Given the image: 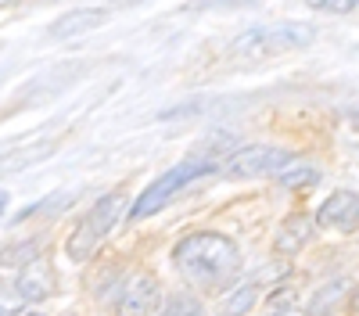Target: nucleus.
Here are the masks:
<instances>
[{
  "label": "nucleus",
  "instance_id": "1",
  "mask_svg": "<svg viewBox=\"0 0 359 316\" xmlns=\"http://www.w3.org/2000/svg\"><path fill=\"white\" fill-rule=\"evenodd\" d=\"M172 266L201 287H223L241 273V252L216 230H194L172 248Z\"/></svg>",
  "mask_w": 359,
  "mask_h": 316
},
{
  "label": "nucleus",
  "instance_id": "2",
  "mask_svg": "<svg viewBox=\"0 0 359 316\" xmlns=\"http://www.w3.org/2000/svg\"><path fill=\"white\" fill-rule=\"evenodd\" d=\"M313 40H316L313 25H302V22L255 25L230 43V57L233 62H266V57H277V54H287V50H302Z\"/></svg>",
  "mask_w": 359,
  "mask_h": 316
},
{
  "label": "nucleus",
  "instance_id": "3",
  "mask_svg": "<svg viewBox=\"0 0 359 316\" xmlns=\"http://www.w3.org/2000/svg\"><path fill=\"white\" fill-rule=\"evenodd\" d=\"M212 172H219V158H208V155H191V158H184L180 165H172L165 177H158L151 187L140 191V198L130 205L126 219H147V216H155V212L165 209L184 187H191V184L201 180V177H212Z\"/></svg>",
  "mask_w": 359,
  "mask_h": 316
},
{
  "label": "nucleus",
  "instance_id": "4",
  "mask_svg": "<svg viewBox=\"0 0 359 316\" xmlns=\"http://www.w3.org/2000/svg\"><path fill=\"white\" fill-rule=\"evenodd\" d=\"M294 155H287L284 148H269V144H248L237 148L233 155H226V162L219 165V177L226 180H255V177H277V169H284Z\"/></svg>",
  "mask_w": 359,
  "mask_h": 316
},
{
  "label": "nucleus",
  "instance_id": "5",
  "mask_svg": "<svg viewBox=\"0 0 359 316\" xmlns=\"http://www.w3.org/2000/svg\"><path fill=\"white\" fill-rule=\"evenodd\" d=\"M162 302V287L151 273H130L115 295V312L118 316H151Z\"/></svg>",
  "mask_w": 359,
  "mask_h": 316
},
{
  "label": "nucleus",
  "instance_id": "6",
  "mask_svg": "<svg viewBox=\"0 0 359 316\" xmlns=\"http://www.w3.org/2000/svg\"><path fill=\"white\" fill-rule=\"evenodd\" d=\"M316 226H323V230H341V234L355 230V226H359V194H355V191H334V194L320 205Z\"/></svg>",
  "mask_w": 359,
  "mask_h": 316
},
{
  "label": "nucleus",
  "instance_id": "7",
  "mask_svg": "<svg viewBox=\"0 0 359 316\" xmlns=\"http://www.w3.org/2000/svg\"><path fill=\"white\" fill-rule=\"evenodd\" d=\"M316 234V219L306 216V212H291L284 216V223L277 226V238H273V248L277 255H294V252H302Z\"/></svg>",
  "mask_w": 359,
  "mask_h": 316
},
{
  "label": "nucleus",
  "instance_id": "8",
  "mask_svg": "<svg viewBox=\"0 0 359 316\" xmlns=\"http://www.w3.org/2000/svg\"><path fill=\"white\" fill-rule=\"evenodd\" d=\"M15 284H18V291H22L25 302H43V298L54 295V287H57V280H54V266L47 263V259H36V263L22 266V273H18Z\"/></svg>",
  "mask_w": 359,
  "mask_h": 316
},
{
  "label": "nucleus",
  "instance_id": "9",
  "mask_svg": "<svg viewBox=\"0 0 359 316\" xmlns=\"http://www.w3.org/2000/svg\"><path fill=\"white\" fill-rule=\"evenodd\" d=\"M108 22V11L104 8H76L69 15H62L54 25H50V40H69V36H83L90 29H97Z\"/></svg>",
  "mask_w": 359,
  "mask_h": 316
},
{
  "label": "nucleus",
  "instance_id": "10",
  "mask_svg": "<svg viewBox=\"0 0 359 316\" xmlns=\"http://www.w3.org/2000/svg\"><path fill=\"white\" fill-rule=\"evenodd\" d=\"M123 216H126V191H111V194H104V198H101L83 219L94 226V230H97V238L104 241V238L111 234V226L123 219Z\"/></svg>",
  "mask_w": 359,
  "mask_h": 316
},
{
  "label": "nucleus",
  "instance_id": "11",
  "mask_svg": "<svg viewBox=\"0 0 359 316\" xmlns=\"http://www.w3.org/2000/svg\"><path fill=\"white\" fill-rule=\"evenodd\" d=\"M97 248H101V238H97V230L90 226L86 219H79V223L72 226L69 241H65V255L72 259V263H86V259L94 255Z\"/></svg>",
  "mask_w": 359,
  "mask_h": 316
},
{
  "label": "nucleus",
  "instance_id": "12",
  "mask_svg": "<svg viewBox=\"0 0 359 316\" xmlns=\"http://www.w3.org/2000/svg\"><path fill=\"white\" fill-rule=\"evenodd\" d=\"M345 291H348V284H345L341 277H334V280H327L323 287H316V291L309 295L306 316H331V312L338 309V302L345 298Z\"/></svg>",
  "mask_w": 359,
  "mask_h": 316
},
{
  "label": "nucleus",
  "instance_id": "13",
  "mask_svg": "<svg viewBox=\"0 0 359 316\" xmlns=\"http://www.w3.org/2000/svg\"><path fill=\"white\" fill-rule=\"evenodd\" d=\"M252 305H255V280H245V284H233L219 298L216 316H245Z\"/></svg>",
  "mask_w": 359,
  "mask_h": 316
},
{
  "label": "nucleus",
  "instance_id": "14",
  "mask_svg": "<svg viewBox=\"0 0 359 316\" xmlns=\"http://www.w3.org/2000/svg\"><path fill=\"white\" fill-rule=\"evenodd\" d=\"M320 180V172L306 162V158H291L284 169H277V184L287 187V191H302V187H313Z\"/></svg>",
  "mask_w": 359,
  "mask_h": 316
},
{
  "label": "nucleus",
  "instance_id": "15",
  "mask_svg": "<svg viewBox=\"0 0 359 316\" xmlns=\"http://www.w3.org/2000/svg\"><path fill=\"white\" fill-rule=\"evenodd\" d=\"M40 241L36 238H25V241H15V245H4L0 248V266H29L40 259Z\"/></svg>",
  "mask_w": 359,
  "mask_h": 316
},
{
  "label": "nucleus",
  "instance_id": "16",
  "mask_svg": "<svg viewBox=\"0 0 359 316\" xmlns=\"http://www.w3.org/2000/svg\"><path fill=\"white\" fill-rule=\"evenodd\" d=\"M50 151H54V140H47V144H33V148H25V151H18V155H4V158H0V177H4V172H18V169L36 165V162L47 158Z\"/></svg>",
  "mask_w": 359,
  "mask_h": 316
},
{
  "label": "nucleus",
  "instance_id": "17",
  "mask_svg": "<svg viewBox=\"0 0 359 316\" xmlns=\"http://www.w3.org/2000/svg\"><path fill=\"white\" fill-rule=\"evenodd\" d=\"M65 205H72V194H54V198H47V201H36V205L22 209L15 219H29V216H54V212H62Z\"/></svg>",
  "mask_w": 359,
  "mask_h": 316
},
{
  "label": "nucleus",
  "instance_id": "18",
  "mask_svg": "<svg viewBox=\"0 0 359 316\" xmlns=\"http://www.w3.org/2000/svg\"><path fill=\"white\" fill-rule=\"evenodd\" d=\"M151 316H198V302L191 295H176L169 302H158V309Z\"/></svg>",
  "mask_w": 359,
  "mask_h": 316
},
{
  "label": "nucleus",
  "instance_id": "19",
  "mask_svg": "<svg viewBox=\"0 0 359 316\" xmlns=\"http://www.w3.org/2000/svg\"><path fill=\"white\" fill-rule=\"evenodd\" d=\"M22 291H18V284H8V280H0V316H18L22 312Z\"/></svg>",
  "mask_w": 359,
  "mask_h": 316
},
{
  "label": "nucleus",
  "instance_id": "20",
  "mask_svg": "<svg viewBox=\"0 0 359 316\" xmlns=\"http://www.w3.org/2000/svg\"><path fill=\"white\" fill-rule=\"evenodd\" d=\"M313 11H331V15H352L359 8V0H306Z\"/></svg>",
  "mask_w": 359,
  "mask_h": 316
},
{
  "label": "nucleus",
  "instance_id": "21",
  "mask_svg": "<svg viewBox=\"0 0 359 316\" xmlns=\"http://www.w3.org/2000/svg\"><path fill=\"white\" fill-rule=\"evenodd\" d=\"M291 302H294V291H291V287H280V291H269V298H266L269 312H287V309H291Z\"/></svg>",
  "mask_w": 359,
  "mask_h": 316
},
{
  "label": "nucleus",
  "instance_id": "22",
  "mask_svg": "<svg viewBox=\"0 0 359 316\" xmlns=\"http://www.w3.org/2000/svg\"><path fill=\"white\" fill-rule=\"evenodd\" d=\"M284 273H287V266H284V263H280V266H277V270H273V277H284ZM262 277H269V266H266V270H262V273H259V277H255V280H262Z\"/></svg>",
  "mask_w": 359,
  "mask_h": 316
},
{
  "label": "nucleus",
  "instance_id": "23",
  "mask_svg": "<svg viewBox=\"0 0 359 316\" xmlns=\"http://www.w3.org/2000/svg\"><path fill=\"white\" fill-rule=\"evenodd\" d=\"M266 316H306V312H294V309H287V312H266Z\"/></svg>",
  "mask_w": 359,
  "mask_h": 316
},
{
  "label": "nucleus",
  "instance_id": "24",
  "mask_svg": "<svg viewBox=\"0 0 359 316\" xmlns=\"http://www.w3.org/2000/svg\"><path fill=\"white\" fill-rule=\"evenodd\" d=\"M352 309L359 312V287H355V291H352Z\"/></svg>",
  "mask_w": 359,
  "mask_h": 316
},
{
  "label": "nucleus",
  "instance_id": "25",
  "mask_svg": "<svg viewBox=\"0 0 359 316\" xmlns=\"http://www.w3.org/2000/svg\"><path fill=\"white\" fill-rule=\"evenodd\" d=\"M4 205H8V194H4V191H0V212H4Z\"/></svg>",
  "mask_w": 359,
  "mask_h": 316
},
{
  "label": "nucleus",
  "instance_id": "26",
  "mask_svg": "<svg viewBox=\"0 0 359 316\" xmlns=\"http://www.w3.org/2000/svg\"><path fill=\"white\" fill-rule=\"evenodd\" d=\"M8 4H15V0H0V8H8Z\"/></svg>",
  "mask_w": 359,
  "mask_h": 316
},
{
  "label": "nucleus",
  "instance_id": "27",
  "mask_svg": "<svg viewBox=\"0 0 359 316\" xmlns=\"http://www.w3.org/2000/svg\"><path fill=\"white\" fill-rule=\"evenodd\" d=\"M22 316H47V312H22Z\"/></svg>",
  "mask_w": 359,
  "mask_h": 316
},
{
  "label": "nucleus",
  "instance_id": "28",
  "mask_svg": "<svg viewBox=\"0 0 359 316\" xmlns=\"http://www.w3.org/2000/svg\"><path fill=\"white\" fill-rule=\"evenodd\" d=\"M123 4H140V0H123Z\"/></svg>",
  "mask_w": 359,
  "mask_h": 316
}]
</instances>
